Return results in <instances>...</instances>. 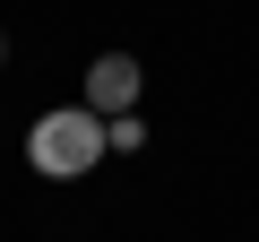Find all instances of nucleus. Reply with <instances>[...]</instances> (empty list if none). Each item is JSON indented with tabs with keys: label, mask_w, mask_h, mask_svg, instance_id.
Instances as JSON below:
<instances>
[{
	"label": "nucleus",
	"mask_w": 259,
	"mask_h": 242,
	"mask_svg": "<svg viewBox=\"0 0 259 242\" xmlns=\"http://www.w3.org/2000/svg\"><path fill=\"white\" fill-rule=\"evenodd\" d=\"M104 147H112V139H104V121H95L87 104H61V112H44L35 130H26V165H35L44 182H78Z\"/></svg>",
	"instance_id": "obj_1"
},
{
	"label": "nucleus",
	"mask_w": 259,
	"mask_h": 242,
	"mask_svg": "<svg viewBox=\"0 0 259 242\" xmlns=\"http://www.w3.org/2000/svg\"><path fill=\"white\" fill-rule=\"evenodd\" d=\"M130 104H139V61H130V52L87 61V112H95V121H121Z\"/></svg>",
	"instance_id": "obj_2"
},
{
	"label": "nucleus",
	"mask_w": 259,
	"mask_h": 242,
	"mask_svg": "<svg viewBox=\"0 0 259 242\" xmlns=\"http://www.w3.org/2000/svg\"><path fill=\"white\" fill-rule=\"evenodd\" d=\"M104 139L130 156V147H147V121H139V112H121V121H104Z\"/></svg>",
	"instance_id": "obj_3"
},
{
	"label": "nucleus",
	"mask_w": 259,
	"mask_h": 242,
	"mask_svg": "<svg viewBox=\"0 0 259 242\" xmlns=\"http://www.w3.org/2000/svg\"><path fill=\"white\" fill-rule=\"evenodd\" d=\"M0 52H9V44H0Z\"/></svg>",
	"instance_id": "obj_4"
}]
</instances>
